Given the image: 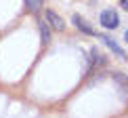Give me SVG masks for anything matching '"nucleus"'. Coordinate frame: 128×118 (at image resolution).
<instances>
[{
  "mask_svg": "<svg viewBox=\"0 0 128 118\" xmlns=\"http://www.w3.org/2000/svg\"><path fill=\"white\" fill-rule=\"evenodd\" d=\"M101 23H103V28L107 30H116L120 25V15L116 13V9H105L103 13H101Z\"/></svg>",
  "mask_w": 128,
  "mask_h": 118,
  "instance_id": "1",
  "label": "nucleus"
},
{
  "mask_svg": "<svg viewBox=\"0 0 128 118\" xmlns=\"http://www.w3.org/2000/svg\"><path fill=\"white\" fill-rule=\"evenodd\" d=\"M99 40L103 42V44L107 46V49H109L111 53H116V55H118L120 59H124V61H126V59H128V55H126V51L122 49V46H120V44H118V42H116L114 38H111V36H105V34H99Z\"/></svg>",
  "mask_w": 128,
  "mask_h": 118,
  "instance_id": "2",
  "label": "nucleus"
},
{
  "mask_svg": "<svg viewBox=\"0 0 128 118\" xmlns=\"http://www.w3.org/2000/svg\"><path fill=\"white\" fill-rule=\"evenodd\" d=\"M105 63H107V59L103 57V53H99L97 46H92V49H90V57H88V66H86V74L92 72V68L105 66Z\"/></svg>",
  "mask_w": 128,
  "mask_h": 118,
  "instance_id": "3",
  "label": "nucleus"
},
{
  "mask_svg": "<svg viewBox=\"0 0 128 118\" xmlns=\"http://www.w3.org/2000/svg\"><path fill=\"white\" fill-rule=\"evenodd\" d=\"M46 23H48L55 32H65V19L59 17L55 11H46Z\"/></svg>",
  "mask_w": 128,
  "mask_h": 118,
  "instance_id": "4",
  "label": "nucleus"
},
{
  "mask_svg": "<svg viewBox=\"0 0 128 118\" xmlns=\"http://www.w3.org/2000/svg\"><path fill=\"white\" fill-rule=\"evenodd\" d=\"M72 21H74V25L82 32V34H86V36H97V32H94L92 28H90V23L84 17H80V15H74L72 17Z\"/></svg>",
  "mask_w": 128,
  "mask_h": 118,
  "instance_id": "5",
  "label": "nucleus"
},
{
  "mask_svg": "<svg viewBox=\"0 0 128 118\" xmlns=\"http://www.w3.org/2000/svg\"><path fill=\"white\" fill-rule=\"evenodd\" d=\"M111 78H114V82L120 87V91L128 93V76H126L124 72H114V76H111Z\"/></svg>",
  "mask_w": 128,
  "mask_h": 118,
  "instance_id": "6",
  "label": "nucleus"
},
{
  "mask_svg": "<svg viewBox=\"0 0 128 118\" xmlns=\"http://www.w3.org/2000/svg\"><path fill=\"white\" fill-rule=\"evenodd\" d=\"M40 23V42L42 44H48L50 42V25L46 21H38Z\"/></svg>",
  "mask_w": 128,
  "mask_h": 118,
  "instance_id": "7",
  "label": "nucleus"
},
{
  "mask_svg": "<svg viewBox=\"0 0 128 118\" xmlns=\"http://www.w3.org/2000/svg\"><path fill=\"white\" fill-rule=\"evenodd\" d=\"M25 7H28L32 13H38V11L44 7V0H25Z\"/></svg>",
  "mask_w": 128,
  "mask_h": 118,
  "instance_id": "8",
  "label": "nucleus"
},
{
  "mask_svg": "<svg viewBox=\"0 0 128 118\" xmlns=\"http://www.w3.org/2000/svg\"><path fill=\"white\" fill-rule=\"evenodd\" d=\"M120 7H122V9H126V11H128V0H120Z\"/></svg>",
  "mask_w": 128,
  "mask_h": 118,
  "instance_id": "9",
  "label": "nucleus"
},
{
  "mask_svg": "<svg viewBox=\"0 0 128 118\" xmlns=\"http://www.w3.org/2000/svg\"><path fill=\"white\" fill-rule=\"evenodd\" d=\"M124 40H126V42H128V30H126V34H124Z\"/></svg>",
  "mask_w": 128,
  "mask_h": 118,
  "instance_id": "10",
  "label": "nucleus"
}]
</instances>
